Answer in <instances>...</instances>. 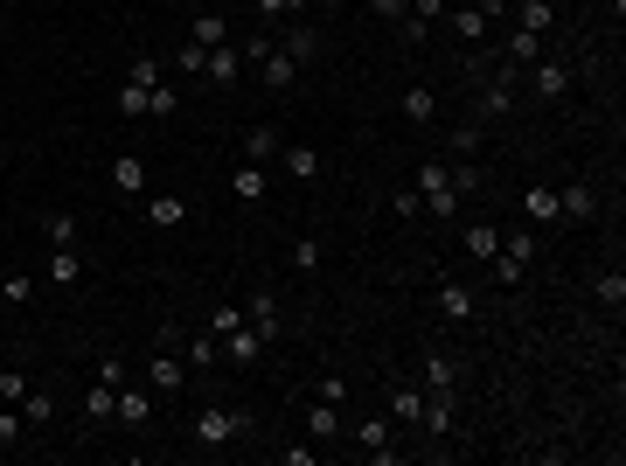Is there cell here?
<instances>
[{"label": "cell", "mask_w": 626, "mask_h": 466, "mask_svg": "<svg viewBox=\"0 0 626 466\" xmlns=\"http://www.w3.org/2000/svg\"><path fill=\"white\" fill-rule=\"evenodd\" d=\"M397 42H404V49H425V42H432V21L404 14V21H397Z\"/></svg>", "instance_id": "7bdbcfd3"}, {"label": "cell", "mask_w": 626, "mask_h": 466, "mask_svg": "<svg viewBox=\"0 0 626 466\" xmlns=\"http://www.w3.org/2000/svg\"><path fill=\"white\" fill-rule=\"evenodd\" d=\"M251 7H258V21H279V14L293 21V14H307V0H251Z\"/></svg>", "instance_id": "bcb514c9"}, {"label": "cell", "mask_w": 626, "mask_h": 466, "mask_svg": "<svg viewBox=\"0 0 626 466\" xmlns=\"http://www.w3.org/2000/svg\"><path fill=\"white\" fill-rule=\"evenodd\" d=\"M313 397H327V404H348V383H341V376H327V383H313Z\"/></svg>", "instance_id": "9f6ffc18"}, {"label": "cell", "mask_w": 626, "mask_h": 466, "mask_svg": "<svg viewBox=\"0 0 626 466\" xmlns=\"http://www.w3.org/2000/svg\"><path fill=\"white\" fill-rule=\"evenodd\" d=\"M28 439V425H21V404H0V453H14Z\"/></svg>", "instance_id": "f35d334b"}, {"label": "cell", "mask_w": 626, "mask_h": 466, "mask_svg": "<svg viewBox=\"0 0 626 466\" xmlns=\"http://www.w3.org/2000/svg\"><path fill=\"white\" fill-rule=\"evenodd\" d=\"M112 418H119L126 432H147V425H154V390H147V383H119V404H112Z\"/></svg>", "instance_id": "277c9868"}, {"label": "cell", "mask_w": 626, "mask_h": 466, "mask_svg": "<svg viewBox=\"0 0 626 466\" xmlns=\"http://www.w3.org/2000/svg\"><path fill=\"white\" fill-rule=\"evenodd\" d=\"M397 112H404L411 126H432V119H439V91H432V84H411V91L397 98Z\"/></svg>", "instance_id": "e0dca14e"}, {"label": "cell", "mask_w": 626, "mask_h": 466, "mask_svg": "<svg viewBox=\"0 0 626 466\" xmlns=\"http://www.w3.org/2000/svg\"><path fill=\"white\" fill-rule=\"evenodd\" d=\"M112 181H119L126 195H147V160H140V154H119V160H112Z\"/></svg>", "instance_id": "f1b7e54d"}, {"label": "cell", "mask_w": 626, "mask_h": 466, "mask_svg": "<svg viewBox=\"0 0 626 466\" xmlns=\"http://www.w3.org/2000/svg\"><path fill=\"white\" fill-rule=\"evenodd\" d=\"M480 140H487V126H480V119H460V126L446 133V154H453V160H473V154H480Z\"/></svg>", "instance_id": "484cf974"}, {"label": "cell", "mask_w": 626, "mask_h": 466, "mask_svg": "<svg viewBox=\"0 0 626 466\" xmlns=\"http://www.w3.org/2000/svg\"><path fill=\"white\" fill-rule=\"evenodd\" d=\"M320 258H327V251H320V237H293V272H300V279H313V272H320Z\"/></svg>", "instance_id": "74e56055"}, {"label": "cell", "mask_w": 626, "mask_h": 466, "mask_svg": "<svg viewBox=\"0 0 626 466\" xmlns=\"http://www.w3.org/2000/svg\"><path fill=\"white\" fill-rule=\"evenodd\" d=\"M390 418H397V425H418V418H425V383L397 376V383H390Z\"/></svg>", "instance_id": "7c38bea8"}, {"label": "cell", "mask_w": 626, "mask_h": 466, "mask_svg": "<svg viewBox=\"0 0 626 466\" xmlns=\"http://www.w3.org/2000/svg\"><path fill=\"white\" fill-rule=\"evenodd\" d=\"M49 279H56V286H84V251H77V244L49 251Z\"/></svg>", "instance_id": "603a6c76"}, {"label": "cell", "mask_w": 626, "mask_h": 466, "mask_svg": "<svg viewBox=\"0 0 626 466\" xmlns=\"http://www.w3.org/2000/svg\"><path fill=\"white\" fill-rule=\"evenodd\" d=\"M251 432H258V418L251 411H230V404H202L188 418V439L195 446H230V439H251Z\"/></svg>", "instance_id": "6da1fadb"}, {"label": "cell", "mask_w": 626, "mask_h": 466, "mask_svg": "<svg viewBox=\"0 0 626 466\" xmlns=\"http://www.w3.org/2000/svg\"><path fill=\"white\" fill-rule=\"evenodd\" d=\"M501 251H508V258H515V265H522V272H529V265H536V251H543V244H536V230H508V237H501Z\"/></svg>", "instance_id": "d590c367"}, {"label": "cell", "mask_w": 626, "mask_h": 466, "mask_svg": "<svg viewBox=\"0 0 626 466\" xmlns=\"http://www.w3.org/2000/svg\"><path fill=\"white\" fill-rule=\"evenodd\" d=\"M501 56H508L515 70H529V63L543 56V35H529V28H508V42H501Z\"/></svg>", "instance_id": "7402d4cb"}, {"label": "cell", "mask_w": 626, "mask_h": 466, "mask_svg": "<svg viewBox=\"0 0 626 466\" xmlns=\"http://www.w3.org/2000/svg\"><path fill=\"white\" fill-rule=\"evenodd\" d=\"M446 21H453V35H460L467 49H480V42H487V28H494V14H487L480 0H467V7H453Z\"/></svg>", "instance_id": "4fadbf2b"}, {"label": "cell", "mask_w": 626, "mask_h": 466, "mask_svg": "<svg viewBox=\"0 0 626 466\" xmlns=\"http://www.w3.org/2000/svg\"><path fill=\"white\" fill-rule=\"evenodd\" d=\"M147 223H154V230L188 223V202H181V195H147Z\"/></svg>", "instance_id": "4316f807"}, {"label": "cell", "mask_w": 626, "mask_h": 466, "mask_svg": "<svg viewBox=\"0 0 626 466\" xmlns=\"http://www.w3.org/2000/svg\"><path fill=\"white\" fill-rule=\"evenodd\" d=\"M188 42H202V49H223V42H230L223 14H209V7H202V14H195V28H188Z\"/></svg>", "instance_id": "1f68e13d"}, {"label": "cell", "mask_w": 626, "mask_h": 466, "mask_svg": "<svg viewBox=\"0 0 626 466\" xmlns=\"http://www.w3.org/2000/svg\"><path fill=\"white\" fill-rule=\"evenodd\" d=\"M279 154V126H251L244 133V160H272Z\"/></svg>", "instance_id": "8d00e7d4"}, {"label": "cell", "mask_w": 626, "mask_h": 466, "mask_svg": "<svg viewBox=\"0 0 626 466\" xmlns=\"http://www.w3.org/2000/svg\"><path fill=\"white\" fill-rule=\"evenodd\" d=\"M202 77H209L216 91H230V84L244 77V49H230V42H223V49H209V63H202Z\"/></svg>", "instance_id": "5bb4252c"}, {"label": "cell", "mask_w": 626, "mask_h": 466, "mask_svg": "<svg viewBox=\"0 0 626 466\" xmlns=\"http://www.w3.org/2000/svg\"><path fill=\"white\" fill-rule=\"evenodd\" d=\"M42 237H49V251H63V244H77V216H63V209H49V216H42Z\"/></svg>", "instance_id": "e575fe53"}, {"label": "cell", "mask_w": 626, "mask_h": 466, "mask_svg": "<svg viewBox=\"0 0 626 466\" xmlns=\"http://www.w3.org/2000/svg\"><path fill=\"white\" fill-rule=\"evenodd\" d=\"M515 28L550 35V28H557V0H522V7H515Z\"/></svg>", "instance_id": "d4e9b609"}, {"label": "cell", "mask_w": 626, "mask_h": 466, "mask_svg": "<svg viewBox=\"0 0 626 466\" xmlns=\"http://www.w3.org/2000/svg\"><path fill=\"white\" fill-rule=\"evenodd\" d=\"M515 77H522V70L501 56V70H494V77L480 84V98H473V119H480V126H494V119H508V112H515Z\"/></svg>", "instance_id": "7a4b0ae2"}, {"label": "cell", "mask_w": 626, "mask_h": 466, "mask_svg": "<svg viewBox=\"0 0 626 466\" xmlns=\"http://www.w3.org/2000/svg\"><path fill=\"white\" fill-rule=\"evenodd\" d=\"M453 418H460V390H425V418H418V432L446 439V432H453Z\"/></svg>", "instance_id": "52a82bcc"}, {"label": "cell", "mask_w": 626, "mask_h": 466, "mask_svg": "<svg viewBox=\"0 0 626 466\" xmlns=\"http://www.w3.org/2000/svg\"><path fill=\"white\" fill-rule=\"evenodd\" d=\"M265 348H272V341H265V334H258L251 320L223 334V362H237V369H258V355H265Z\"/></svg>", "instance_id": "8992f818"}, {"label": "cell", "mask_w": 626, "mask_h": 466, "mask_svg": "<svg viewBox=\"0 0 626 466\" xmlns=\"http://www.w3.org/2000/svg\"><path fill=\"white\" fill-rule=\"evenodd\" d=\"M411 14H418V21H432V28H439V21H446V0H411Z\"/></svg>", "instance_id": "6f0895ef"}, {"label": "cell", "mask_w": 626, "mask_h": 466, "mask_svg": "<svg viewBox=\"0 0 626 466\" xmlns=\"http://www.w3.org/2000/svg\"><path fill=\"white\" fill-rule=\"evenodd\" d=\"M480 181H487V174H480V167H473V160H460V167H453V188H460V195H473V188H480Z\"/></svg>", "instance_id": "f5cc1de1"}, {"label": "cell", "mask_w": 626, "mask_h": 466, "mask_svg": "<svg viewBox=\"0 0 626 466\" xmlns=\"http://www.w3.org/2000/svg\"><path fill=\"white\" fill-rule=\"evenodd\" d=\"M439 313H446L453 327H467L473 313H480V293H473L467 279H446V286H439Z\"/></svg>", "instance_id": "8fae6325"}, {"label": "cell", "mask_w": 626, "mask_h": 466, "mask_svg": "<svg viewBox=\"0 0 626 466\" xmlns=\"http://www.w3.org/2000/svg\"><path fill=\"white\" fill-rule=\"evenodd\" d=\"M244 320H251L265 341H279V300H272V286H258V293L244 300Z\"/></svg>", "instance_id": "2e32d148"}, {"label": "cell", "mask_w": 626, "mask_h": 466, "mask_svg": "<svg viewBox=\"0 0 626 466\" xmlns=\"http://www.w3.org/2000/svg\"><path fill=\"white\" fill-rule=\"evenodd\" d=\"M487 265H494V279H501V286H522V265H515V258H508V251H494V258H487Z\"/></svg>", "instance_id": "f907efd6"}, {"label": "cell", "mask_w": 626, "mask_h": 466, "mask_svg": "<svg viewBox=\"0 0 626 466\" xmlns=\"http://www.w3.org/2000/svg\"><path fill=\"white\" fill-rule=\"evenodd\" d=\"M529 70H536V98H550V105H557V98H571V84H578V70H571L564 56H536Z\"/></svg>", "instance_id": "5b68a950"}, {"label": "cell", "mask_w": 626, "mask_h": 466, "mask_svg": "<svg viewBox=\"0 0 626 466\" xmlns=\"http://www.w3.org/2000/svg\"><path fill=\"white\" fill-rule=\"evenodd\" d=\"M174 348H181L188 369H216V362H223V341H216V334H181Z\"/></svg>", "instance_id": "ac0fdd59"}, {"label": "cell", "mask_w": 626, "mask_h": 466, "mask_svg": "<svg viewBox=\"0 0 626 466\" xmlns=\"http://www.w3.org/2000/svg\"><path fill=\"white\" fill-rule=\"evenodd\" d=\"M460 244H467L473 265H487V258L501 251V230H494V223H467V230H460Z\"/></svg>", "instance_id": "44dd1931"}, {"label": "cell", "mask_w": 626, "mask_h": 466, "mask_svg": "<svg viewBox=\"0 0 626 466\" xmlns=\"http://www.w3.org/2000/svg\"><path fill=\"white\" fill-rule=\"evenodd\" d=\"M49 418H56V397H49V390H28V397H21V425H28V432H42Z\"/></svg>", "instance_id": "d6a6232c"}, {"label": "cell", "mask_w": 626, "mask_h": 466, "mask_svg": "<svg viewBox=\"0 0 626 466\" xmlns=\"http://www.w3.org/2000/svg\"><path fill=\"white\" fill-rule=\"evenodd\" d=\"M592 300H599V307L620 320V307H626V279H620V272H599V279H592Z\"/></svg>", "instance_id": "4dcf8cb0"}, {"label": "cell", "mask_w": 626, "mask_h": 466, "mask_svg": "<svg viewBox=\"0 0 626 466\" xmlns=\"http://www.w3.org/2000/svg\"><path fill=\"white\" fill-rule=\"evenodd\" d=\"M557 216H564V223H592V216H599V188H592V181L557 188Z\"/></svg>", "instance_id": "30bf717a"}, {"label": "cell", "mask_w": 626, "mask_h": 466, "mask_svg": "<svg viewBox=\"0 0 626 466\" xmlns=\"http://www.w3.org/2000/svg\"><path fill=\"white\" fill-rule=\"evenodd\" d=\"M112 404H119V390H112V383H91V390H84V425H105Z\"/></svg>", "instance_id": "836d02e7"}, {"label": "cell", "mask_w": 626, "mask_h": 466, "mask_svg": "<svg viewBox=\"0 0 626 466\" xmlns=\"http://www.w3.org/2000/svg\"><path fill=\"white\" fill-rule=\"evenodd\" d=\"M119 119H147V84H119Z\"/></svg>", "instance_id": "b9f144b4"}, {"label": "cell", "mask_w": 626, "mask_h": 466, "mask_svg": "<svg viewBox=\"0 0 626 466\" xmlns=\"http://www.w3.org/2000/svg\"><path fill=\"white\" fill-rule=\"evenodd\" d=\"M0 307H7V286H0Z\"/></svg>", "instance_id": "680465c9"}, {"label": "cell", "mask_w": 626, "mask_h": 466, "mask_svg": "<svg viewBox=\"0 0 626 466\" xmlns=\"http://www.w3.org/2000/svg\"><path fill=\"white\" fill-rule=\"evenodd\" d=\"M418 195H425V209H432L439 223L460 216V188H453V167H446V160H425V167H418Z\"/></svg>", "instance_id": "3957f363"}, {"label": "cell", "mask_w": 626, "mask_h": 466, "mask_svg": "<svg viewBox=\"0 0 626 466\" xmlns=\"http://www.w3.org/2000/svg\"><path fill=\"white\" fill-rule=\"evenodd\" d=\"M348 439H355L362 453H397V446H390V418H355Z\"/></svg>", "instance_id": "d6986e66"}, {"label": "cell", "mask_w": 626, "mask_h": 466, "mask_svg": "<svg viewBox=\"0 0 626 466\" xmlns=\"http://www.w3.org/2000/svg\"><path fill=\"white\" fill-rule=\"evenodd\" d=\"M147 390H188V362L174 355V348H154V362H147Z\"/></svg>", "instance_id": "9c48e42d"}, {"label": "cell", "mask_w": 626, "mask_h": 466, "mask_svg": "<svg viewBox=\"0 0 626 466\" xmlns=\"http://www.w3.org/2000/svg\"><path fill=\"white\" fill-rule=\"evenodd\" d=\"M307 439H313V446H341V439H348V425H341V404L313 397V411H307Z\"/></svg>", "instance_id": "ba28073f"}, {"label": "cell", "mask_w": 626, "mask_h": 466, "mask_svg": "<svg viewBox=\"0 0 626 466\" xmlns=\"http://www.w3.org/2000/svg\"><path fill=\"white\" fill-rule=\"evenodd\" d=\"M279 460L286 466H320V446H313V439L307 446H279Z\"/></svg>", "instance_id": "816d5d0a"}, {"label": "cell", "mask_w": 626, "mask_h": 466, "mask_svg": "<svg viewBox=\"0 0 626 466\" xmlns=\"http://www.w3.org/2000/svg\"><path fill=\"white\" fill-rule=\"evenodd\" d=\"M98 383H112V390H119V383H126V362H119V355H98Z\"/></svg>", "instance_id": "11a10c76"}, {"label": "cell", "mask_w": 626, "mask_h": 466, "mask_svg": "<svg viewBox=\"0 0 626 466\" xmlns=\"http://www.w3.org/2000/svg\"><path fill=\"white\" fill-rule=\"evenodd\" d=\"M167 63H174L181 77H202V63H209V49H202V42H181V49H174Z\"/></svg>", "instance_id": "60d3db41"}, {"label": "cell", "mask_w": 626, "mask_h": 466, "mask_svg": "<svg viewBox=\"0 0 626 466\" xmlns=\"http://www.w3.org/2000/svg\"><path fill=\"white\" fill-rule=\"evenodd\" d=\"M0 286H7V307H28L35 300V279H0Z\"/></svg>", "instance_id": "db71d44e"}, {"label": "cell", "mask_w": 626, "mask_h": 466, "mask_svg": "<svg viewBox=\"0 0 626 466\" xmlns=\"http://www.w3.org/2000/svg\"><path fill=\"white\" fill-rule=\"evenodd\" d=\"M522 216H529V223H564V216H557V188L536 181V188L522 195Z\"/></svg>", "instance_id": "83f0119b"}, {"label": "cell", "mask_w": 626, "mask_h": 466, "mask_svg": "<svg viewBox=\"0 0 626 466\" xmlns=\"http://www.w3.org/2000/svg\"><path fill=\"white\" fill-rule=\"evenodd\" d=\"M28 390H35V383H28V376H21V369H0V404H21V397H28Z\"/></svg>", "instance_id": "f6af8a7d"}, {"label": "cell", "mask_w": 626, "mask_h": 466, "mask_svg": "<svg viewBox=\"0 0 626 466\" xmlns=\"http://www.w3.org/2000/svg\"><path fill=\"white\" fill-rule=\"evenodd\" d=\"M279 167H286L293 181H320V154H313L307 140H293V147H279Z\"/></svg>", "instance_id": "ffe728a7"}, {"label": "cell", "mask_w": 626, "mask_h": 466, "mask_svg": "<svg viewBox=\"0 0 626 466\" xmlns=\"http://www.w3.org/2000/svg\"><path fill=\"white\" fill-rule=\"evenodd\" d=\"M126 77H133V84H147V91H154V84H160V56H133V63H126Z\"/></svg>", "instance_id": "7dc6e473"}, {"label": "cell", "mask_w": 626, "mask_h": 466, "mask_svg": "<svg viewBox=\"0 0 626 466\" xmlns=\"http://www.w3.org/2000/svg\"><path fill=\"white\" fill-rule=\"evenodd\" d=\"M279 49H286L293 63H313V56H320V35H313L307 21H300V28H286V35H279Z\"/></svg>", "instance_id": "f546056e"}, {"label": "cell", "mask_w": 626, "mask_h": 466, "mask_svg": "<svg viewBox=\"0 0 626 466\" xmlns=\"http://www.w3.org/2000/svg\"><path fill=\"white\" fill-rule=\"evenodd\" d=\"M265 188H272V174H265V160H244L237 174H230V195L251 209V202H265Z\"/></svg>", "instance_id": "9a60e30c"}, {"label": "cell", "mask_w": 626, "mask_h": 466, "mask_svg": "<svg viewBox=\"0 0 626 466\" xmlns=\"http://www.w3.org/2000/svg\"><path fill=\"white\" fill-rule=\"evenodd\" d=\"M147 112H154V119H174V112H181V91H174L167 77H160L154 91H147Z\"/></svg>", "instance_id": "ab89813d"}, {"label": "cell", "mask_w": 626, "mask_h": 466, "mask_svg": "<svg viewBox=\"0 0 626 466\" xmlns=\"http://www.w3.org/2000/svg\"><path fill=\"white\" fill-rule=\"evenodd\" d=\"M230 327H244V307H237V300H223V307L209 313V334H230Z\"/></svg>", "instance_id": "c3c4849f"}, {"label": "cell", "mask_w": 626, "mask_h": 466, "mask_svg": "<svg viewBox=\"0 0 626 466\" xmlns=\"http://www.w3.org/2000/svg\"><path fill=\"white\" fill-rule=\"evenodd\" d=\"M418 383H425V390H460V362L432 348V355H425V376H418Z\"/></svg>", "instance_id": "cb8c5ba5"}, {"label": "cell", "mask_w": 626, "mask_h": 466, "mask_svg": "<svg viewBox=\"0 0 626 466\" xmlns=\"http://www.w3.org/2000/svg\"><path fill=\"white\" fill-rule=\"evenodd\" d=\"M390 216H404V223L425 216V195H418V188H397V195H390Z\"/></svg>", "instance_id": "ee69618b"}, {"label": "cell", "mask_w": 626, "mask_h": 466, "mask_svg": "<svg viewBox=\"0 0 626 466\" xmlns=\"http://www.w3.org/2000/svg\"><path fill=\"white\" fill-rule=\"evenodd\" d=\"M362 7H369V14H376V21H390V28H397V21H404V14H411V0H362Z\"/></svg>", "instance_id": "681fc988"}]
</instances>
